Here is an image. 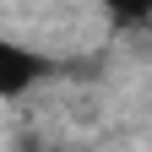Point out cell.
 Here are the masks:
<instances>
[{
	"mask_svg": "<svg viewBox=\"0 0 152 152\" xmlns=\"http://www.w3.org/2000/svg\"><path fill=\"white\" fill-rule=\"evenodd\" d=\"M38 76H49L44 54H33L22 44H0V98H22Z\"/></svg>",
	"mask_w": 152,
	"mask_h": 152,
	"instance_id": "cell-1",
	"label": "cell"
}]
</instances>
